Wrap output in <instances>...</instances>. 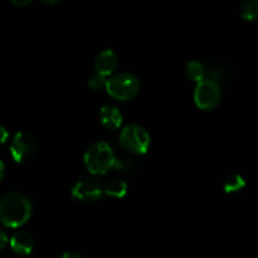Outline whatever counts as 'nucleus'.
<instances>
[{"label": "nucleus", "mask_w": 258, "mask_h": 258, "mask_svg": "<svg viewBox=\"0 0 258 258\" xmlns=\"http://www.w3.org/2000/svg\"><path fill=\"white\" fill-rule=\"evenodd\" d=\"M8 138H9V133H8L7 128H5L4 126L0 125V146L4 145V144L7 143Z\"/></svg>", "instance_id": "nucleus-16"}, {"label": "nucleus", "mask_w": 258, "mask_h": 258, "mask_svg": "<svg viewBox=\"0 0 258 258\" xmlns=\"http://www.w3.org/2000/svg\"><path fill=\"white\" fill-rule=\"evenodd\" d=\"M10 155L18 164L29 163L37 154V141L30 134L18 133L10 143Z\"/></svg>", "instance_id": "nucleus-6"}, {"label": "nucleus", "mask_w": 258, "mask_h": 258, "mask_svg": "<svg viewBox=\"0 0 258 258\" xmlns=\"http://www.w3.org/2000/svg\"><path fill=\"white\" fill-rule=\"evenodd\" d=\"M101 125L110 131H115L122 126L123 115L116 106L105 105L100 110Z\"/></svg>", "instance_id": "nucleus-9"}, {"label": "nucleus", "mask_w": 258, "mask_h": 258, "mask_svg": "<svg viewBox=\"0 0 258 258\" xmlns=\"http://www.w3.org/2000/svg\"><path fill=\"white\" fill-rule=\"evenodd\" d=\"M185 76L190 82L198 83L206 78V68L198 60H190L185 67Z\"/></svg>", "instance_id": "nucleus-12"}, {"label": "nucleus", "mask_w": 258, "mask_h": 258, "mask_svg": "<svg viewBox=\"0 0 258 258\" xmlns=\"http://www.w3.org/2000/svg\"><path fill=\"white\" fill-rule=\"evenodd\" d=\"M32 2H33V0H10V3H12L13 5H15V7H18V8L27 7V5H29Z\"/></svg>", "instance_id": "nucleus-17"}, {"label": "nucleus", "mask_w": 258, "mask_h": 258, "mask_svg": "<svg viewBox=\"0 0 258 258\" xmlns=\"http://www.w3.org/2000/svg\"><path fill=\"white\" fill-rule=\"evenodd\" d=\"M246 186V180L239 174H232L224 180V190L226 193H237Z\"/></svg>", "instance_id": "nucleus-14"}, {"label": "nucleus", "mask_w": 258, "mask_h": 258, "mask_svg": "<svg viewBox=\"0 0 258 258\" xmlns=\"http://www.w3.org/2000/svg\"><path fill=\"white\" fill-rule=\"evenodd\" d=\"M118 64V59L116 53L112 49H103L97 54L95 59L96 72L105 77H110L113 75Z\"/></svg>", "instance_id": "nucleus-8"}, {"label": "nucleus", "mask_w": 258, "mask_h": 258, "mask_svg": "<svg viewBox=\"0 0 258 258\" xmlns=\"http://www.w3.org/2000/svg\"><path fill=\"white\" fill-rule=\"evenodd\" d=\"M222 90L218 83L211 78H204L197 83L193 93V100L197 107L202 111H212L219 105Z\"/></svg>", "instance_id": "nucleus-5"}, {"label": "nucleus", "mask_w": 258, "mask_h": 258, "mask_svg": "<svg viewBox=\"0 0 258 258\" xmlns=\"http://www.w3.org/2000/svg\"><path fill=\"white\" fill-rule=\"evenodd\" d=\"M106 82H107V77L96 72L88 78L87 85L92 91H102L106 88Z\"/></svg>", "instance_id": "nucleus-15"}, {"label": "nucleus", "mask_w": 258, "mask_h": 258, "mask_svg": "<svg viewBox=\"0 0 258 258\" xmlns=\"http://www.w3.org/2000/svg\"><path fill=\"white\" fill-rule=\"evenodd\" d=\"M72 197L82 203H95L103 196V186L96 179L83 178L78 180L71 189Z\"/></svg>", "instance_id": "nucleus-7"}, {"label": "nucleus", "mask_w": 258, "mask_h": 258, "mask_svg": "<svg viewBox=\"0 0 258 258\" xmlns=\"http://www.w3.org/2000/svg\"><path fill=\"white\" fill-rule=\"evenodd\" d=\"M10 248L19 256H28L34 248V239L27 232L19 231L10 238Z\"/></svg>", "instance_id": "nucleus-10"}, {"label": "nucleus", "mask_w": 258, "mask_h": 258, "mask_svg": "<svg viewBox=\"0 0 258 258\" xmlns=\"http://www.w3.org/2000/svg\"><path fill=\"white\" fill-rule=\"evenodd\" d=\"M140 81L135 75L128 72H120L111 75L106 82V92L116 101L126 102L131 101L140 92Z\"/></svg>", "instance_id": "nucleus-3"}, {"label": "nucleus", "mask_w": 258, "mask_h": 258, "mask_svg": "<svg viewBox=\"0 0 258 258\" xmlns=\"http://www.w3.org/2000/svg\"><path fill=\"white\" fill-rule=\"evenodd\" d=\"M42 3H44V4H55V3L60 2V0H40Z\"/></svg>", "instance_id": "nucleus-21"}, {"label": "nucleus", "mask_w": 258, "mask_h": 258, "mask_svg": "<svg viewBox=\"0 0 258 258\" xmlns=\"http://www.w3.org/2000/svg\"><path fill=\"white\" fill-rule=\"evenodd\" d=\"M60 258H85V257L81 256V254L78 253H75V252H67V253L62 254V257Z\"/></svg>", "instance_id": "nucleus-19"}, {"label": "nucleus", "mask_w": 258, "mask_h": 258, "mask_svg": "<svg viewBox=\"0 0 258 258\" xmlns=\"http://www.w3.org/2000/svg\"><path fill=\"white\" fill-rule=\"evenodd\" d=\"M4 175H5V164L0 160V180L4 178Z\"/></svg>", "instance_id": "nucleus-20"}, {"label": "nucleus", "mask_w": 258, "mask_h": 258, "mask_svg": "<svg viewBox=\"0 0 258 258\" xmlns=\"http://www.w3.org/2000/svg\"><path fill=\"white\" fill-rule=\"evenodd\" d=\"M127 184L120 179H112L103 185V194L112 198L121 199L127 194Z\"/></svg>", "instance_id": "nucleus-11"}, {"label": "nucleus", "mask_w": 258, "mask_h": 258, "mask_svg": "<svg viewBox=\"0 0 258 258\" xmlns=\"http://www.w3.org/2000/svg\"><path fill=\"white\" fill-rule=\"evenodd\" d=\"M33 206L27 196L12 191L0 198V222L8 228H19L32 217Z\"/></svg>", "instance_id": "nucleus-1"}, {"label": "nucleus", "mask_w": 258, "mask_h": 258, "mask_svg": "<svg viewBox=\"0 0 258 258\" xmlns=\"http://www.w3.org/2000/svg\"><path fill=\"white\" fill-rule=\"evenodd\" d=\"M239 13L247 22H256L258 20V0H242Z\"/></svg>", "instance_id": "nucleus-13"}, {"label": "nucleus", "mask_w": 258, "mask_h": 258, "mask_svg": "<svg viewBox=\"0 0 258 258\" xmlns=\"http://www.w3.org/2000/svg\"><path fill=\"white\" fill-rule=\"evenodd\" d=\"M8 241H9V239H8L7 233H5L3 229H0V249H3L5 246H7Z\"/></svg>", "instance_id": "nucleus-18"}, {"label": "nucleus", "mask_w": 258, "mask_h": 258, "mask_svg": "<svg viewBox=\"0 0 258 258\" xmlns=\"http://www.w3.org/2000/svg\"><path fill=\"white\" fill-rule=\"evenodd\" d=\"M83 163L93 175H105L111 169L117 166V158L107 143L98 141L86 150Z\"/></svg>", "instance_id": "nucleus-2"}, {"label": "nucleus", "mask_w": 258, "mask_h": 258, "mask_svg": "<svg viewBox=\"0 0 258 258\" xmlns=\"http://www.w3.org/2000/svg\"><path fill=\"white\" fill-rule=\"evenodd\" d=\"M120 145L133 155H144L149 151L151 144L150 134L144 126L131 123L120 133Z\"/></svg>", "instance_id": "nucleus-4"}]
</instances>
